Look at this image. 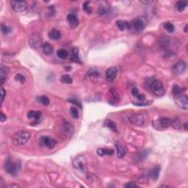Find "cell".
I'll return each mask as SVG.
<instances>
[{
	"instance_id": "obj_26",
	"label": "cell",
	"mask_w": 188,
	"mask_h": 188,
	"mask_svg": "<svg viewBox=\"0 0 188 188\" xmlns=\"http://www.w3.org/2000/svg\"><path fill=\"white\" fill-rule=\"evenodd\" d=\"M37 101L41 105L44 106H48L50 104L49 98L47 97L46 96H40L37 97Z\"/></svg>"
},
{
	"instance_id": "obj_28",
	"label": "cell",
	"mask_w": 188,
	"mask_h": 188,
	"mask_svg": "<svg viewBox=\"0 0 188 188\" xmlns=\"http://www.w3.org/2000/svg\"><path fill=\"white\" fill-rule=\"evenodd\" d=\"M187 6V1H179L176 3V7L179 12L184 11Z\"/></svg>"
},
{
	"instance_id": "obj_20",
	"label": "cell",
	"mask_w": 188,
	"mask_h": 188,
	"mask_svg": "<svg viewBox=\"0 0 188 188\" xmlns=\"http://www.w3.org/2000/svg\"><path fill=\"white\" fill-rule=\"evenodd\" d=\"M41 111H33L30 110L27 113V118L29 119H34V120H39L40 118L41 117Z\"/></svg>"
},
{
	"instance_id": "obj_3",
	"label": "cell",
	"mask_w": 188,
	"mask_h": 188,
	"mask_svg": "<svg viewBox=\"0 0 188 188\" xmlns=\"http://www.w3.org/2000/svg\"><path fill=\"white\" fill-rule=\"evenodd\" d=\"M150 89L157 96L161 97V96H164L165 88L161 81L157 80V79L151 81L150 84Z\"/></svg>"
},
{
	"instance_id": "obj_9",
	"label": "cell",
	"mask_w": 188,
	"mask_h": 188,
	"mask_svg": "<svg viewBox=\"0 0 188 188\" xmlns=\"http://www.w3.org/2000/svg\"><path fill=\"white\" fill-rule=\"evenodd\" d=\"M41 42H42V38L38 33L32 34L29 39V44H30V47L33 49L39 48L41 45Z\"/></svg>"
},
{
	"instance_id": "obj_11",
	"label": "cell",
	"mask_w": 188,
	"mask_h": 188,
	"mask_svg": "<svg viewBox=\"0 0 188 188\" xmlns=\"http://www.w3.org/2000/svg\"><path fill=\"white\" fill-rule=\"evenodd\" d=\"M110 9V4L107 1H98V14L102 16L107 13Z\"/></svg>"
},
{
	"instance_id": "obj_24",
	"label": "cell",
	"mask_w": 188,
	"mask_h": 188,
	"mask_svg": "<svg viewBox=\"0 0 188 188\" xmlns=\"http://www.w3.org/2000/svg\"><path fill=\"white\" fill-rule=\"evenodd\" d=\"M116 147V154H117V157L119 159H121L126 155V150L123 146L120 145H115Z\"/></svg>"
},
{
	"instance_id": "obj_39",
	"label": "cell",
	"mask_w": 188,
	"mask_h": 188,
	"mask_svg": "<svg viewBox=\"0 0 188 188\" xmlns=\"http://www.w3.org/2000/svg\"><path fill=\"white\" fill-rule=\"evenodd\" d=\"M124 187H138V186L137 185V184H136L135 182L132 181V182H129V183H127V184H125Z\"/></svg>"
},
{
	"instance_id": "obj_19",
	"label": "cell",
	"mask_w": 188,
	"mask_h": 188,
	"mask_svg": "<svg viewBox=\"0 0 188 188\" xmlns=\"http://www.w3.org/2000/svg\"><path fill=\"white\" fill-rule=\"evenodd\" d=\"M160 166L159 165H156L154 167V168L150 172V176L154 181H157L159 179V176H160Z\"/></svg>"
},
{
	"instance_id": "obj_31",
	"label": "cell",
	"mask_w": 188,
	"mask_h": 188,
	"mask_svg": "<svg viewBox=\"0 0 188 188\" xmlns=\"http://www.w3.org/2000/svg\"><path fill=\"white\" fill-rule=\"evenodd\" d=\"M57 55L60 59H66L68 57V52L67 50L61 49H59L57 52Z\"/></svg>"
},
{
	"instance_id": "obj_17",
	"label": "cell",
	"mask_w": 188,
	"mask_h": 188,
	"mask_svg": "<svg viewBox=\"0 0 188 188\" xmlns=\"http://www.w3.org/2000/svg\"><path fill=\"white\" fill-rule=\"evenodd\" d=\"M116 26L120 31L128 30L130 28V23H129L126 21H123V20H118L115 22Z\"/></svg>"
},
{
	"instance_id": "obj_42",
	"label": "cell",
	"mask_w": 188,
	"mask_h": 188,
	"mask_svg": "<svg viewBox=\"0 0 188 188\" xmlns=\"http://www.w3.org/2000/svg\"><path fill=\"white\" fill-rule=\"evenodd\" d=\"M68 102H71V103L74 104V105H76L77 106H79L80 108L82 107H81V104L79 103V102H78L77 100H76V99H69V100H68Z\"/></svg>"
},
{
	"instance_id": "obj_7",
	"label": "cell",
	"mask_w": 188,
	"mask_h": 188,
	"mask_svg": "<svg viewBox=\"0 0 188 188\" xmlns=\"http://www.w3.org/2000/svg\"><path fill=\"white\" fill-rule=\"evenodd\" d=\"M146 27V24L144 21L140 19H136L133 20L130 23V28H132L133 31L136 33H140L144 30Z\"/></svg>"
},
{
	"instance_id": "obj_34",
	"label": "cell",
	"mask_w": 188,
	"mask_h": 188,
	"mask_svg": "<svg viewBox=\"0 0 188 188\" xmlns=\"http://www.w3.org/2000/svg\"><path fill=\"white\" fill-rule=\"evenodd\" d=\"M70 113H71V116H72L73 118L74 119L79 118V112H78L77 109H76V107H71L70 108Z\"/></svg>"
},
{
	"instance_id": "obj_36",
	"label": "cell",
	"mask_w": 188,
	"mask_h": 188,
	"mask_svg": "<svg viewBox=\"0 0 188 188\" xmlns=\"http://www.w3.org/2000/svg\"><path fill=\"white\" fill-rule=\"evenodd\" d=\"M1 33H2L4 35H7V34H8L9 33H10L11 30H10V28H9V27H7V26L4 25V24H1Z\"/></svg>"
},
{
	"instance_id": "obj_32",
	"label": "cell",
	"mask_w": 188,
	"mask_h": 188,
	"mask_svg": "<svg viewBox=\"0 0 188 188\" xmlns=\"http://www.w3.org/2000/svg\"><path fill=\"white\" fill-rule=\"evenodd\" d=\"M60 82L65 84H71L73 82V79L68 74H63L61 76Z\"/></svg>"
},
{
	"instance_id": "obj_46",
	"label": "cell",
	"mask_w": 188,
	"mask_h": 188,
	"mask_svg": "<svg viewBox=\"0 0 188 188\" xmlns=\"http://www.w3.org/2000/svg\"><path fill=\"white\" fill-rule=\"evenodd\" d=\"M187 24L185 26V27H184V33H187Z\"/></svg>"
},
{
	"instance_id": "obj_22",
	"label": "cell",
	"mask_w": 188,
	"mask_h": 188,
	"mask_svg": "<svg viewBox=\"0 0 188 188\" xmlns=\"http://www.w3.org/2000/svg\"><path fill=\"white\" fill-rule=\"evenodd\" d=\"M8 71V68H6V67L1 66V68H0V82H1V85H3L4 82L7 79Z\"/></svg>"
},
{
	"instance_id": "obj_40",
	"label": "cell",
	"mask_w": 188,
	"mask_h": 188,
	"mask_svg": "<svg viewBox=\"0 0 188 188\" xmlns=\"http://www.w3.org/2000/svg\"><path fill=\"white\" fill-rule=\"evenodd\" d=\"M6 95V91H4V88L1 87V105H2L3 102H4V96Z\"/></svg>"
},
{
	"instance_id": "obj_13",
	"label": "cell",
	"mask_w": 188,
	"mask_h": 188,
	"mask_svg": "<svg viewBox=\"0 0 188 188\" xmlns=\"http://www.w3.org/2000/svg\"><path fill=\"white\" fill-rule=\"evenodd\" d=\"M186 63L184 61H179L172 67V71L175 74H181L185 71Z\"/></svg>"
},
{
	"instance_id": "obj_43",
	"label": "cell",
	"mask_w": 188,
	"mask_h": 188,
	"mask_svg": "<svg viewBox=\"0 0 188 188\" xmlns=\"http://www.w3.org/2000/svg\"><path fill=\"white\" fill-rule=\"evenodd\" d=\"M6 119H7V117H6L5 115L3 114L2 113H0V120H1V122H4Z\"/></svg>"
},
{
	"instance_id": "obj_1",
	"label": "cell",
	"mask_w": 188,
	"mask_h": 188,
	"mask_svg": "<svg viewBox=\"0 0 188 188\" xmlns=\"http://www.w3.org/2000/svg\"><path fill=\"white\" fill-rule=\"evenodd\" d=\"M4 170L12 176H16L21 170V164L18 161H13L8 159L4 163Z\"/></svg>"
},
{
	"instance_id": "obj_35",
	"label": "cell",
	"mask_w": 188,
	"mask_h": 188,
	"mask_svg": "<svg viewBox=\"0 0 188 188\" xmlns=\"http://www.w3.org/2000/svg\"><path fill=\"white\" fill-rule=\"evenodd\" d=\"M171 126L174 129H180L181 128V122H180L179 119L178 118H175L173 120H172V124H171Z\"/></svg>"
},
{
	"instance_id": "obj_12",
	"label": "cell",
	"mask_w": 188,
	"mask_h": 188,
	"mask_svg": "<svg viewBox=\"0 0 188 188\" xmlns=\"http://www.w3.org/2000/svg\"><path fill=\"white\" fill-rule=\"evenodd\" d=\"M129 120L131 123L136 126H143L145 119L142 114H132L129 116Z\"/></svg>"
},
{
	"instance_id": "obj_44",
	"label": "cell",
	"mask_w": 188,
	"mask_h": 188,
	"mask_svg": "<svg viewBox=\"0 0 188 188\" xmlns=\"http://www.w3.org/2000/svg\"><path fill=\"white\" fill-rule=\"evenodd\" d=\"M142 3H144V4H151L153 2V1H141Z\"/></svg>"
},
{
	"instance_id": "obj_45",
	"label": "cell",
	"mask_w": 188,
	"mask_h": 188,
	"mask_svg": "<svg viewBox=\"0 0 188 188\" xmlns=\"http://www.w3.org/2000/svg\"><path fill=\"white\" fill-rule=\"evenodd\" d=\"M187 125H188L187 122H186V123H184V129H185L186 131H187Z\"/></svg>"
},
{
	"instance_id": "obj_6",
	"label": "cell",
	"mask_w": 188,
	"mask_h": 188,
	"mask_svg": "<svg viewBox=\"0 0 188 188\" xmlns=\"http://www.w3.org/2000/svg\"><path fill=\"white\" fill-rule=\"evenodd\" d=\"M175 101L176 105L179 107L180 109L182 110H187L188 109V98L186 95L181 94L179 95L175 96Z\"/></svg>"
},
{
	"instance_id": "obj_27",
	"label": "cell",
	"mask_w": 188,
	"mask_h": 188,
	"mask_svg": "<svg viewBox=\"0 0 188 188\" xmlns=\"http://www.w3.org/2000/svg\"><path fill=\"white\" fill-rule=\"evenodd\" d=\"M185 91H186L185 88H181V87H179L177 85H174L173 86L172 93L174 95V96H177V95L184 94V92Z\"/></svg>"
},
{
	"instance_id": "obj_4",
	"label": "cell",
	"mask_w": 188,
	"mask_h": 188,
	"mask_svg": "<svg viewBox=\"0 0 188 188\" xmlns=\"http://www.w3.org/2000/svg\"><path fill=\"white\" fill-rule=\"evenodd\" d=\"M172 124V120L166 117H162L160 119L157 120H154L152 123V125L157 130H161V129H166L168 128L169 126H171Z\"/></svg>"
},
{
	"instance_id": "obj_5",
	"label": "cell",
	"mask_w": 188,
	"mask_h": 188,
	"mask_svg": "<svg viewBox=\"0 0 188 188\" xmlns=\"http://www.w3.org/2000/svg\"><path fill=\"white\" fill-rule=\"evenodd\" d=\"M87 160L84 155H78L73 160V166L82 172L86 171Z\"/></svg>"
},
{
	"instance_id": "obj_29",
	"label": "cell",
	"mask_w": 188,
	"mask_h": 188,
	"mask_svg": "<svg viewBox=\"0 0 188 188\" xmlns=\"http://www.w3.org/2000/svg\"><path fill=\"white\" fill-rule=\"evenodd\" d=\"M105 126H106L107 127L110 128V129L111 130L113 131V132H118L115 123L113 121V120H110V119H107V120H105Z\"/></svg>"
},
{
	"instance_id": "obj_8",
	"label": "cell",
	"mask_w": 188,
	"mask_h": 188,
	"mask_svg": "<svg viewBox=\"0 0 188 188\" xmlns=\"http://www.w3.org/2000/svg\"><path fill=\"white\" fill-rule=\"evenodd\" d=\"M12 9L16 12H24L28 8V4L25 1H10Z\"/></svg>"
},
{
	"instance_id": "obj_2",
	"label": "cell",
	"mask_w": 188,
	"mask_h": 188,
	"mask_svg": "<svg viewBox=\"0 0 188 188\" xmlns=\"http://www.w3.org/2000/svg\"><path fill=\"white\" fill-rule=\"evenodd\" d=\"M30 137H31V135L28 132L19 131L13 135V143L16 145L22 146V145L26 144L28 142Z\"/></svg>"
},
{
	"instance_id": "obj_37",
	"label": "cell",
	"mask_w": 188,
	"mask_h": 188,
	"mask_svg": "<svg viewBox=\"0 0 188 188\" xmlns=\"http://www.w3.org/2000/svg\"><path fill=\"white\" fill-rule=\"evenodd\" d=\"M15 79H16V81H19V82H21V83H24L26 80V78L25 76L22 75V74H16V76H15Z\"/></svg>"
},
{
	"instance_id": "obj_41",
	"label": "cell",
	"mask_w": 188,
	"mask_h": 188,
	"mask_svg": "<svg viewBox=\"0 0 188 188\" xmlns=\"http://www.w3.org/2000/svg\"><path fill=\"white\" fill-rule=\"evenodd\" d=\"M151 103V102H149V103H143V102H133V104H134V105H137V106H147V105H150V104Z\"/></svg>"
},
{
	"instance_id": "obj_15",
	"label": "cell",
	"mask_w": 188,
	"mask_h": 188,
	"mask_svg": "<svg viewBox=\"0 0 188 188\" xmlns=\"http://www.w3.org/2000/svg\"><path fill=\"white\" fill-rule=\"evenodd\" d=\"M118 74V69L115 67H110L106 71V78L109 82H113Z\"/></svg>"
},
{
	"instance_id": "obj_30",
	"label": "cell",
	"mask_w": 188,
	"mask_h": 188,
	"mask_svg": "<svg viewBox=\"0 0 188 188\" xmlns=\"http://www.w3.org/2000/svg\"><path fill=\"white\" fill-rule=\"evenodd\" d=\"M163 27H164V29L168 32V33H173L174 30H175V27H174L173 24L171 22L164 23V24H163Z\"/></svg>"
},
{
	"instance_id": "obj_21",
	"label": "cell",
	"mask_w": 188,
	"mask_h": 188,
	"mask_svg": "<svg viewBox=\"0 0 188 188\" xmlns=\"http://www.w3.org/2000/svg\"><path fill=\"white\" fill-rule=\"evenodd\" d=\"M43 52L46 54V55H51L53 53V46L49 44V43H45L44 45L42 46Z\"/></svg>"
},
{
	"instance_id": "obj_38",
	"label": "cell",
	"mask_w": 188,
	"mask_h": 188,
	"mask_svg": "<svg viewBox=\"0 0 188 188\" xmlns=\"http://www.w3.org/2000/svg\"><path fill=\"white\" fill-rule=\"evenodd\" d=\"M88 74L89 76H98L99 75V72H98L97 70L94 69V68H91V69L88 71Z\"/></svg>"
},
{
	"instance_id": "obj_23",
	"label": "cell",
	"mask_w": 188,
	"mask_h": 188,
	"mask_svg": "<svg viewBox=\"0 0 188 188\" xmlns=\"http://www.w3.org/2000/svg\"><path fill=\"white\" fill-rule=\"evenodd\" d=\"M114 150L110 149H105V148H100V149H97V154L99 156H105V155H109L112 156L114 154Z\"/></svg>"
},
{
	"instance_id": "obj_18",
	"label": "cell",
	"mask_w": 188,
	"mask_h": 188,
	"mask_svg": "<svg viewBox=\"0 0 188 188\" xmlns=\"http://www.w3.org/2000/svg\"><path fill=\"white\" fill-rule=\"evenodd\" d=\"M71 59L73 62H77V63H82L80 60V57H79V49L78 48H73L71 49Z\"/></svg>"
},
{
	"instance_id": "obj_33",
	"label": "cell",
	"mask_w": 188,
	"mask_h": 188,
	"mask_svg": "<svg viewBox=\"0 0 188 188\" xmlns=\"http://www.w3.org/2000/svg\"><path fill=\"white\" fill-rule=\"evenodd\" d=\"M90 4H91V1H85L82 5V8H83L84 11L86 12L87 13H92V9L91 8V6H90Z\"/></svg>"
},
{
	"instance_id": "obj_14",
	"label": "cell",
	"mask_w": 188,
	"mask_h": 188,
	"mask_svg": "<svg viewBox=\"0 0 188 188\" xmlns=\"http://www.w3.org/2000/svg\"><path fill=\"white\" fill-rule=\"evenodd\" d=\"M67 21H68L70 27L71 29H76L79 26V19H78L76 15L74 14V13H69L68 15V16H67Z\"/></svg>"
},
{
	"instance_id": "obj_25",
	"label": "cell",
	"mask_w": 188,
	"mask_h": 188,
	"mask_svg": "<svg viewBox=\"0 0 188 188\" xmlns=\"http://www.w3.org/2000/svg\"><path fill=\"white\" fill-rule=\"evenodd\" d=\"M132 94L134 96H135L140 102H143L146 99V96L143 94H140L138 89L137 88H133L132 90Z\"/></svg>"
},
{
	"instance_id": "obj_16",
	"label": "cell",
	"mask_w": 188,
	"mask_h": 188,
	"mask_svg": "<svg viewBox=\"0 0 188 188\" xmlns=\"http://www.w3.org/2000/svg\"><path fill=\"white\" fill-rule=\"evenodd\" d=\"M48 36L50 39L54 40V41H57L60 40L62 37L60 31L57 30V29H52L48 33Z\"/></svg>"
},
{
	"instance_id": "obj_10",
	"label": "cell",
	"mask_w": 188,
	"mask_h": 188,
	"mask_svg": "<svg viewBox=\"0 0 188 188\" xmlns=\"http://www.w3.org/2000/svg\"><path fill=\"white\" fill-rule=\"evenodd\" d=\"M57 141L54 139L51 138L50 137L47 136H42L40 138V145L41 146H45L49 149H54V146H56Z\"/></svg>"
}]
</instances>
